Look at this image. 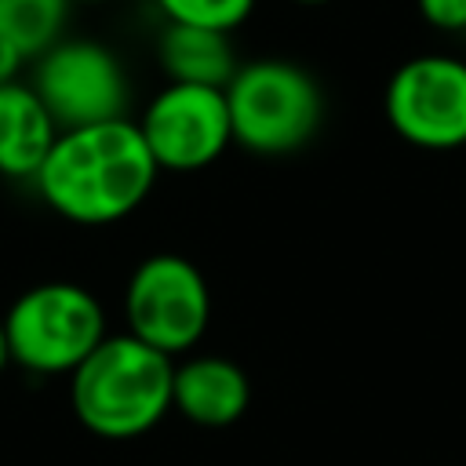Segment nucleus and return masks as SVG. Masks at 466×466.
I'll use <instances>...</instances> for the list:
<instances>
[{
  "label": "nucleus",
  "instance_id": "nucleus-1",
  "mask_svg": "<svg viewBox=\"0 0 466 466\" xmlns=\"http://www.w3.org/2000/svg\"><path fill=\"white\" fill-rule=\"evenodd\" d=\"M157 175L160 167L138 124L116 116L58 131L33 186L55 215L76 226H109L146 204Z\"/></svg>",
  "mask_w": 466,
  "mask_h": 466
},
{
  "label": "nucleus",
  "instance_id": "nucleus-7",
  "mask_svg": "<svg viewBox=\"0 0 466 466\" xmlns=\"http://www.w3.org/2000/svg\"><path fill=\"white\" fill-rule=\"evenodd\" d=\"M382 109L390 127L419 149L448 153L466 146V62L419 55L393 69Z\"/></svg>",
  "mask_w": 466,
  "mask_h": 466
},
{
  "label": "nucleus",
  "instance_id": "nucleus-15",
  "mask_svg": "<svg viewBox=\"0 0 466 466\" xmlns=\"http://www.w3.org/2000/svg\"><path fill=\"white\" fill-rule=\"evenodd\" d=\"M29 58L11 44V40H4L0 36V84H11V80H18V73H22V66H25Z\"/></svg>",
  "mask_w": 466,
  "mask_h": 466
},
{
  "label": "nucleus",
  "instance_id": "nucleus-10",
  "mask_svg": "<svg viewBox=\"0 0 466 466\" xmlns=\"http://www.w3.org/2000/svg\"><path fill=\"white\" fill-rule=\"evenodd\" d=\"M55 138L58 124L51 120L36 91L22 80L0 84V175L33 182Z\"/></svg>",
  "mask_w": 466,
  "mask_h": 466
},
{
  "label": "nucleus",
  "instance_id": "nucleus-12",
  "mask_svg": "<svg viewBox=\"0 0 466 466\" xmlns=\"http://www.w3.org/2000/svg\"><path fill=\"white\" fill-rule=\"evenodd\" d=\"M69 0H0V36L25 58L44 55L62 40Z\"/></svg>",
  "mask_w": 466,
  "mask_h": 466
},
{
  "label": "nucleus",
  "instance_id": "nucleus-6",
  "mask_svg": "<svg viewBox=\"0 0 466 466\" xmlns=\"http://www.w3.org/2000/svg\"><path fill=\"white\" fill-rule=\"evenodd\" d=\"M29 87L47 106L58 131L116 120L127 109V76L120 58L84 36H62L44 55H36Z\"/></svg>",
  "mask_w": 466,
  "mask_h": 466
},
{
  "label": "nucleus",
  "instance_id": "nucleus-18",
  "mask_svg": "<svg viewBox=\"0 0 466 466\" xmlns=\"http://www.w3.org/2000/svg\"><path fill=\"white\" fill-rule=\"evenodd\" d=\"M295 4H328V0H295Z\"/></svg>",
  "mask_w": 466,
  "mask_h": 466
},
{
  "label": "nucleus",
  "instance_id": "nucleus-13",
  "mask_svg": "<svg viewBox=\"0 0 466 466\" xmlns=\"http://www.w3.org/2000/svg\"><path fill=\"white\" fill-rule=\"evenodd\" d=\"M153 4L171 25H200L215 33H233L255 11V0H153Z\"/></svg>",
  "mask_w": 466,
  "mask_h": 466
},
{
  "label": "nucleus",
  "instance_id": "nucleus-11",
  "mask_svg": "<svg viewBox=\"0 0 466 466\" xmlns=\"http://www.w3.org/2000/svg\"><path fill=\"white\" fill-rule=\"evenodd\" d=\"M157 58L171 84H204V87H226L240 66L229 33H215L200 25H171V22L160 33Z\"/></svg>",
  "mask_w": 466,
  "mask_h": 466
},
{
  "label": "nucleus",
  "instance_id": "nucleus-2",
  "mask_svg": "<svg viewBox=\"0 0 466 466\" xmlns=\"http://www.w3.org/2000/svg\"><path fill=\"white\" fill-rule=\"evenodd\" d=\"M175 360L131 331L106 335L69 375V408L76 422L106 441L149 433L171 411Z\"/></svg>",
  "mask_w": 466,
  "mask_h": 466
},
{
  "label": "nucleus",
  "instance_id": "nucleus-9",
  "mask_svg": "<svg viewBox=\"0 0 466 466\" xmlns=\"http://www.w3.org/2000/svg\"><path fill=\"white\" fill-rule=\"evenodd\" d=\"M251 404V382L240 364L218 353H186L175 360L171 408L193 426H233Z\"/></svg>",
  "mask_w": 466,
  "mask_h": 466
},
{
  "label": "nucleus",
  "instance_id": "nucleus-17",
  "mask_svg": "<svg viewBox=\"0 0 466 466\" xmlns=\"http://www.w3.org/2000/svg\"><path fill=\"white\" fill-rule=\"evenodd\" d=\"M69 4H106V0H69Z\"/></svg>",
  "mask_w": 466,
  "mask_h": 466
},
{
  "label": "nucleus",
  "instance_id": "nucleus-5",
  "mask_svg": "<svg viewBox=\"0 0 466 466\" xmlns=\"http://www.w3.org/2000/svg\"><path fill=\"white\" fill-rule=\"evenodd\" d=\"M124 320L135 339L171 360L193 353L211 324V288L200 266L175 251L146 255L127 277Z\"/></svg>",
  "mask_w": 466,
  "mask_h": 466
},
{
  "label": "nucleus",
  "instance_id": "nucleus-4",
  "mask_svg": "<svg viewBox=\"0 0 466 466\" xmlns=\"http://www.w3.org/2000/svg\"><path fill=\"white\" fill-rule=\"evenodd\" d=\"M4 331L11 360L33 375H73L109 335L102 302L73 280L25 288L7 306Z\"/></svg>",
  "mask_w": 466,
  "mask_h": 466
},
{
  "label": "nucleus",
  "instance_id": "nucleus-3",
  "mask_svg": "<svg viewBox=\"0 0 466 466\" xmlns=\"http://www.w3.org/2000/svg\"><path fill=\"white\" fill-rule=\"evenodd\" d=\"M226 109L233 142L258 157L302 149L324 120V91L309 69L288 58H258L229 76Z\"/></svg>",
  "mask_w": 466,
  "mask_h": 466
},
{
  "label": "nucleus",
  "instance_id": "nucleus-14",
  "mask_svg": "<svg viewBox=\"0 0 466 466\" xmlns=\"http://www.w3.org/2000/svg\"><path fill=\"white\" fill-rule=\"evenodd\" d=\"M419 15L444 33H466V0H415Z\"/></svg>",
  "mask_w": 466,
  "mask_h": 466
},
{
  "label": "nucleus",
  "instance_id": "nucleus-16",
  "mask_svg": "<svg viewBox=\"0 0 466 466\" xmlns=\"http://www.w3.org/2000/svg\"><path fill=\"white\" fill-rule=\"evenodd\" d=\"M11 364V350H7V331H4V317H0V371Z\"/></svg>",
  "mask_w": 466,
  "mask_h": 466
},
{
  "label": "nucleus",
  "instance_id": "nucleus-8",
  "mask_svg": "<svg viewBox=\"0 0 466 466\" xmlns=\"http://www.w3.org/2000/svg\"><path fill=\"white\" fill-rule=\"evenodd\" d=\"M135 124L160 171H200L233 146L222 87L167 80Z\"/></svg>",
  "mask_w": 466,
  "mask_h": 466
}]
</instances>
